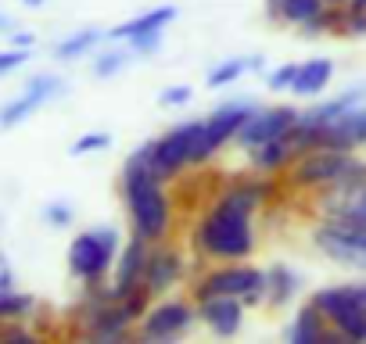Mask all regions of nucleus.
<instances>
[{"mask_svg":"<svg viewBox=\"0 0 366 344\" xmlns=\"http://www.w3.org/2000/svg\"><path fill=\"white\" fill-rule=\"evenodd\" d=\"M334 79V65L327 58H309L305 65H298V76L291 83V93L295 97H320Z\"/></svg>","mask_w":366,"mask_h":344,"instance_id":"23","label":"nucleus"},{"mask_svg":"<svg viewBox=\"0 0 366 344\" xmlns=\"http://www.w3.org/2000/svg\"><path fill=\"white\" fill-rule=\"evenodd\" d=\"M104 40H108V33H101V29H79V33L65 36V40L54 47V58H58V61H76V58H86V54H90V51H97Z\"/></svg>","mask_w":366,"mask_h":344,"instance_id":"25","label":"nucleus"},{"mask_svg":"<svg viewBox=\"0 0 366 344\" xmlns=\"http://www.w3.org/2000/svg\"><path fill=\"white\" fill-rule=\"evenodd\" d=\"M255 111V101H227L219 104L209 118H202V133L194 140V151H191V165L202 168L209 165L212 158H219L241 133V126L248 122V115Z\"/></svg>","mask_w":366,"mask_h":344,"instance_id":"8","label":"nucleus"},{"mask_svg":"<svg viewBox=\"0 0 366 344\" xmlns=\"http://www.w3.org/2000/svg\"><path fill=\"white\" fill-rule=\"evenodd\" d=\"M323 315L327 323L348 315V312H366V280L362 283H334V287H323L309 298Z\"/></svg>","mask_w":366,"mask_h":344,"instance_id":"15","label":"nucleus"},{"mask_svg":"<svg viewBox=\"0 0 366 344\" xmlns=\"http://www.w3.org/2000/svg\"><path fill=\"white\" fill-rule=\"evenodd\" d=\"M119 248H122V237L112 226H97V230L76 233L72 244H69V273L83 287L104 283L112 276V269H115Z\"/></svg>","mask_w":366,"mask_h":344,"instance_id":"4","label":"nucleus"},{"mask_svg":"<svg viewBox=\"0 0 366 344\" xmlns=\"http://www.w3.org/2000/svg\"><path fill=\"white\" fill-rule=\"evenodd\" d=\"M198 133H202V118L179 122V126L165 129L162 136L140 143V151H144V158H147V165H151V172L158 180L172 183V180L183 176V168H191V151H194Z\"/></svg>","mask_w":366,"mask_h":344,"instance_id":"7","label":"nucleus"},{"mask_svg":"<svg viewBox=\"0 0 366 344\" xmlns=\"http://www.w3.org/2000/svg\"><path fill=\"white\" fill-rule=\"evenodd\" d=\"M44 219H47L54 230H65V226H72V208H69L65 201H51V205L44 208Z\"/></svg>","mask_w":366,"mask_h":344,"instance_id":"36","label":"nucleus"},{"mask_svg":"<svg viewBox=\"0 0 366 344\" xmlns=\"http://www.w3.org/2000/svg\"><path fill=\"white\" fill-rule=\"evenodd\" d=\"M33 312H36V298L33 294H22L15 287L0 290V323H8V319H33Z\"/></svg>","mask_w":366,"mask_h":344,"instance_id":"26","label":"nucleus"},{"mask_svg":"<svg viewBox=\"0 0 366 344\" xmlns=\"http://www.w3.org/2000/svg\"><path fill=\"white\" fill-rule=\"evenodd\" d=\"M298 290H302V276H298L291 265L273 262V265L266 269V308H273V312H277V308L291 305Z\"/></svg>","mask_w":366,"mask_h":344,"instance_id":"20","label":"nucleus"},{"mask_svg":"<svg viewBox=\"0 0 366 344\" xmlns=\"http://www.w3.org/2000/svg\"><path fill=\"white\" fill-rule=\"evenodd\" d=\"M112 143V133H83L72 147H69V154L72 158H83V154H97V151H104Z\"/></svg>","mask_w":366,"mask_h":344,"instance_id":"30","label":"nucleus"},{"mask_svg":"<svg viewBox=\"0 0 366 344\" xmlns=\"http://www.w3.org/2000/svg\"><path fill=\"white\" fill-rule=\"evenodd\" d=\"M327 333H330V323H327V315H323L312 301L302 305V308L295 312L291 326H287V340H291V344H323Z\"/></svg>","mask_w":366,"mask_h":344,"instance_id":"21","label":"nucleus"},{"mask_svg":"<svg viewBox=\"0 0 366 344\" xmlns=\"http://www.w3.org/2000/svg\"><path fill=\"white\" fill-rule=\"evenodd\" d=\"M327 4H334V8H345V4H348V0H327Z\"/></svg>","mask_w":366,"mask_h":344,"instance_id":"40","label":"nucleus"},{"mask_svg":"<svg viewBox=\"0 0 366 344\" xmlns=\"http://www.w3.org/2000/svg\"><path fill=\"white\" fill-rule=\"evenodd\" d=\"M4 26H8V19H4V15H0V29H4Z\"/></svg>","mask_w":366,"mask_h":344,"instance_id":"41","label":"nucleus"},{"mask_svg":"<svg viewBox=\"0 0 366 344\" xmlns=\"http://www.w3.org/2000/svg\"><path fill=\"white\" fill-rule=\"evenodd\" d=\"M194 305L205 298H241L244 308H259L266 305V269L255 262H205V269H198L191 276V294Z\"/></svg>","mask_w":366,"mask_h":344,"instance_id":"3","label":"nucleus"},{"mask_svg":"<svg viewBox=\"0 0 366 344\" xmlns=\"http://www.w3.org/2000/svg\"><path fill=\"white\" fill-rule=\"evenodd\" d=\"M33 44H36L33 33H15V47H33Z\"/></svg>","mask_w":366,"mask_h":344,"instance_id":"37","label":"nucleus"},{"mask_svg":"<svg viewBox=\"0 0 366 344\" xmlns=\"http://www.w3.org/2000/svg\"><path fill=\"white\" fill-rule=\"evenodd\" d=\"M119 194H122V208H126L133 237H144L147 244H158V241L172 237V230H176V198H172L169 183L151 172L140 147L122 165Z\"/></svg>","mask_w":366,"mask_h":344,"instance_id":"2","label":"nucleus"},{"mask_svg":"<svg viewBox=\"0 0 366 344\" xmlns=\"http://www.w3.org/2000/svg\"><path fill=\"white\" fill-rule=\"evenodd\" d=\"M262 69H266L262 54H237V58H223V61L209 72L205 86H209V90H223V86H234L237 79H244V76H252V72H262Z\"/></svg>","mask_w":366,"mask_h":344,"instance_id":"22","label":"nucleus"},{"mask_svg":"<svg viewBox=\"0 0 366 344\" xmlns=\"http://www.w3.org/2000/svg\"><path fill=\"white\" fill-rule=\"evenodd\" d=\"M191 276V262H187V251H183L172 237L169 241H158L151 244V255H147V269H144V287L162 298V294H172L183 280Z\"/></svg>","mask_w":366,"mask_h":344,"instance_id":"10","label":"nucleus"},{"mask_svg":"<svg viewBox=\"0 0 366 344\" xmlns=\"http://www.w3.org/2000/svg\"><path fill=\"white\" fill-rule=\"evenodd\" d=\"M129 61H133V51H126V47H108V51H101V54L94 58V76H97V79H112V76H119Z\"/></svg>","mask_w":366,"mask_h":344,"instance_id":"28","label":"nucleus"},{"mask_svg":"<svg viewBox=\"0 0 366 344\" xmlns=\"http://www.w3.org/2000/svg\"><path fill=\"white\" fill-rule=\"evenodd\" d=\"M29 58H33V54H29V47H11V51H0V76H8V72L22 69Z\"/></svg>","mask_w":366,"mask_h":344,"instance_id":"35","label":"nucleus"},{"mask_svg":"<svg viewBox=\"0 0 366 344\" xmlns=\"http://www.w3.org/2000/svg\"><path fill=\"white\" fill-rule=\"evenodd\" d=\"M320 147H330V151H362L366 147V101L348 108L334 126L323 129V143Z\"/></svg>","mask_w":366,"mask_h":344,"instance_id":"16","label":"nucleus"},{"mask_svg":"<svg viewBox=\"0 0 366 344\" xmlns=\"http://www.w3.org/2000/svg\"><path fill=\"white\" fill-rule=\"evenodd\" d=\"M359 151H330V147H316V151H305L291 161V168L284 172V180L291 191H302V194H320L327 187H334L345 168L355 161Z\"/></svg>","mask_w":366,"mask_h":344,"instance_id":"9","label":"nucleus"},{"mask_svg":"<svg viewBox=\"0 0 366 344\" xmlns=\"http://www.w3.org/2000/svg\"><path fill=\"white\" fill-rule=\"evenodd\" d=\"M198 323V305L191 298H172L162 294L147 305L140 323L133 326V337L144 344H172L179 337H187Z\"/></svg>","mask_w":366,"mask_h":344,"instance_id":"5","label":"nucleus"},{"mask_svg":"<svg viewBox=\"0 0 366 344\" xmlns=\"http://www.w3.org/2000/svg\"><path fill=\"white\" fill-rule=\"evenodd\" d=\"M341 36H366V8H345V19H341Z\"/></svg>","mask_w":366,"mask_h":344,"instance_id":"31","label":"nucleus"},{"mask_svg":"<svg viewBox=\"0 0 366 344\" xmlns=\"http://www.w3.org/2000/svg\"><path fill=\"white\" fill-rule=\"evenodd\" d=\"M147 255H151V244H147L144 237H133V233H129V241L119 248L115 269H112V276H108V287H112V294H115V298H122V294H129L133 287H140V283H144Z\"/></svg>","mask_w":366,"mask_h":344,"instance_id":"13","label":"nucleus"},{"mask_svg":"<svg viewBox=\"0 0 366 344\" xmlns=\"http://www.w3.org/2000/svg\"><path fill=\"white\" fill-rule=\"evenodd\" d=\"M298 108H291V104H277V108H259L255 104V111L248 115V122L241 126V133H237V147L241 151H252V147H259V143H266V140H273V136H287L291 129H295V122H298Z\"/></svg>","mask_w":366,"mask_h":344,"instance_id":"11","label":"nucleus"},{"mask_svg":"<svg viewBox=\"0 0 366 344\" xmlns=\"http://www.w3.org/2000/svg\"><path fill=\"white\" fill-rule=\"evenodd\" d=\"M172 22H176V8L172 4H162V8H151V11H144V15H137V19L115 26V29H108V40L126 44V40H137V36H147V33H165Z\"/></svg>","mask_w":366,"mask_h":344,"instance_id":"19","label":"nucleus"},{"mask_svg":"<svg viewBox=\"0 0 366 344\" xmlns=\"http://www.w3.org/2000/svg\"><path fill=\"white\" fill-rule=\"evenodd\" d=\"M295 76H298V65H280V69H273V72L266 76V86H269L273 93H280V90H291Z\"/></svg>","mask_w":366,"mask_h":344,"instance_id":"34","label":"nucleus"},{"mask_svg":"<svg viewBox=\"0 0 366 344\" xmlns=\"http://www.w3.org/2000/svg\"><path fill=\"white\" fill-rule=\"evenodd\" d=\"M345 8H366V0H348Z\"/></svg>","mask_w":366,"mask_h":344,"instance_id":"38","label":"nucleus"},{"mask_svg":"<svg viewBox=\"0 0 366 344\" xmlns=\"http://www.w3.org/2000/svg\"><path fill=\"white\" fill-rule=\"evenodd\" d=\"M194 101V86H165L158 93V104L162 108H183V104H191Z\"/></svg>","mask_w":366,"mask_h":344,"instance_id":"32","label":"nucleus"},{"mask_svg":"<svg viewBox=\"0 0 366 344\" xmlns=\"http://www.w3.org/2000/svg\"><path fill=\"white\" fill-rule=\"evenodd\" d=\"M22 4H29V8H40V4H44V0H22Z\"/></svg>","mask_w":366,"mask_h":344,"instance_id":"39","label":"nucleus"},{"mask_svg":"<svg viewBox=\"0 0 366 344\" xmlns=\"http://www.w3.org/2000/svg\"><path fill=\"white\" fill-rule=\"evenodd\" d=\"M323 8H327V0H266L269 22H284V26H305Z\"/></svg>","mask_w":366,"mask_h":344,"instance_id":"24","label":"nucleus"},{"mask_svg":"<svg viewBox=\"0 0 366 344\" xmlns=\"http://www.w3.org/2000/svg\"><path fill=\"white\" fill-rule=\"evenodd\" d=\"M58 93H61V79H58V76H51V72L33 76V79L26 83V90H22L11 104L0 108V129H11V126L26 122L36 108H44V104H47V101H54Z\"/></svg>","mask_w":366,"mask_h":344,"instance_id":"12","label":"nucleus"},{"mask_svg":"<svg viewBox=\"0 0 366 344\" xmlns=\"http://www.w3.org/2000/svg\"><path fill=\"white\" fill-rule=\"evenodd\" d=\"M320 216H359V219H366V187L355 198H320Z\"/></svg>","mask_w":366,"mask_h":344,"instance_id":"29","label":"nucleus"},{"mask_svg":"<svg viewBox=\"0 0 366 344\" xmlns=\"http://www.w3.org/2000/svg\"><path fill=\"white\" fill-rule=\"evenodd\" d=\"M244 154H248L252 172H262V176H284V172L291 168V161L298 158V151L291 143V133L287 136H273V140H266V143H259V147H252Z\"/></svg>","mask_w":366,"mask_h":344,"instance_id":"17","label":"nucleus"},{"mask_svg":"<svg viewBox=\"0 0 366 344\" xmlns=\"http://www.w3.org/2000/svg\"><path fill=\"white\" fill-rule=\"evenodd\" d=\"M341 19H345V8L327 4V8H323L320 15H312L305 26H298V33H302V36H327V33L341 36Z\"/></svg>","mask_w":366,"mask_h":344,"instance_id":"27","label":"nucleus"},{"mask_svg":"<svg viewBox=\"0 0 366 344\" xmlns=\"http://www.w3.org/2000/svg\"><path fill=\"white\" fill-rule=\"evenodd\" d=\"M244 301L241 298H205L198 301V323L209 326L216 337H237L244 326Z\"/></svg>","mask_w":366,"mask_h":344,"instance_id":"14","label":"nucleus"},{"mask_svg":"<svg viewBox=\"0 0 366 344\" xmlns=\"http://www.w3.org/2000/svg\"><path fill=\"white\" fill-rule=\"evenodd\" d=\"M312 248L330 262L366 269V219L359 216H323L312 226Z\"/></svg>","mask_w":366,"mask_h":344,"instance_id":"6","label":"nucleus"},{"mask_svg":"<svg viewBox=\"0 0 366 344\" xmlns=\"http://www.w3.org/2000/svg\"><path fill=\"white\" fill-rule=\"evenodd\" d=\"M362 101H366V83H355L352 90H345V93H337V97H330V101H320V104H312L309 111H302L298 122L320 129V143H323V129L334 126L348 108H355V104H362Z\"/></svg>","mask_w":366,"mask_h":344,"instance_id":"18","label":"nucleus"},{"mask_svg":"<svg viewBox=\"0 0 366 344\" xmlns=\"http://www.w3.org/2000/svg\"><path fill=\"white\" fill-rule=\"evenodd\" d=\"M165 33H147V36H137V40H126V47L137 54V58H151L158 47H162Z\"/></svg>","mask_w":366,"mask_h":344,"instance_id":"33","label":"nucleus"},{"mask_svg":"<svg viewBox=\"0 0 366 344\" xmlns=\"http://www.w3.org/2000/svg\"><path fill=\"white\" fill-rule=\"evenodd\" d=\"M277 191H280V176H262V172L227 180V187L209 201V208L191 226L187 233L191 251L202 262L252 258L259 248L255 216L277 198Z\"/></svg>","mask_w":366,"mask_h":344,"instance_id":"1","label":"nucleus"}]
</instances>
